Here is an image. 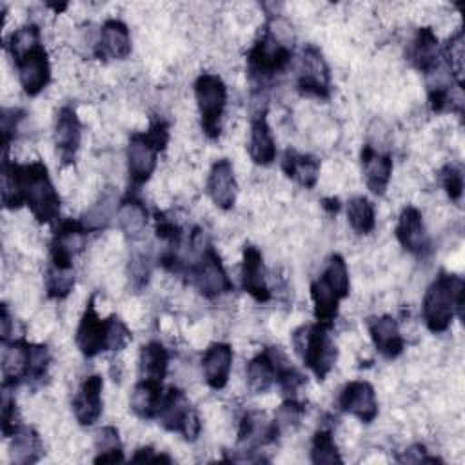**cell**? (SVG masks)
I'll return each instance as SVG.
<instances>
[{
	"mask_svg": "<svg viewBox=\"0 0 465 465\" xmlns=\"http://www.w3.org/2000/svg\"><path fill=\"white\" fill-rule=\"evenodd\" d=\"M360 162L369 191L376 196L385 194L392 174V158L389 154L374 151L372 145H363L360 153Z\"/></svg>",
	"mask_w": 465,
	"mask_h": 465,
	"instance_id": "25",
	"label": "cell"
},
{
	"mask_svg": "<svg viewBox=\"0 0 465 465\" xmlns=\"http://www.w3.org/2000/svg\"><path fill=\"white\" fill-rule=\"evenodd\" d=\"M398 461H401V463H405V461H407V463H423V461H425V463H440L441 460L436 458V456H429L425 445L416 443V445L409 447V449L405 450V454L398 458Z\"/></svg>",
	"mask_w": 465,
	"mask_h": 465,
	"instance_id": "45",
	"label": "cell"
},
{
	"mask_svg": "<svg viewBox=\"0 0 465 465\" xmlns=\"http://www.w3.org/2000/svg\"><path fill=\"white\" fill-rule=\"evenodd\" d=\"M89 231L82 225V222L64 220L51 240V263L62 267H73V256H76L87 238Z\"/></svg>",
	"mask_w": 465,
	"mask_h": 465,
	"instance_id": "14",
	"label": "cell"
},
{
	"mask_svg": "<svg viewBox=\"0 0 465 465\" xmlns=\"http://www.w3.org/2000/svg\"><path fill=\"white\" fill-rule=\"evenodd\" d=\"M74 287V269L49 263L45 272V291L49 298L62 300Z\"/></svg>",
	"mask_w": 465,
	"mask_h": 465,
	"instance_id": "38",
	"label": "cell"
},
{
	"mask_svg": "<svg viewBox=\"0 0 465 465\" xmlns=\"http://www.w3.org/2000/svg\"><path fill=\"white\" fill-rule=\"evenodd\" d=\"M247 151L256 165H271L276 158V143L271 127L265 118V111H260L251 120V133Z\"/></svg>",
	"mask_w": 465,
	"mask_h": 465,
	"instance_id": "26",
	"label": "cell"
},
{
	"mask_svg": "<svg viewBox=\"0 0 465 465\" xmlns=\"http://www.w3.org/2000/svg\"><path fill=\"white\" fill-rule=\"evenodd\" d=\"M311 461L316 465H334V463H343L340 450L334 443L332 432L320 429L312 436V445H311Z\"/></svg>",
	"mask_w": 465,
	"mask_h": 465,
	"instance_id": "39",
	"label": "cell"
},
{
	"mask_svg": "<svg viewBox=\"0 0 465 465\" xmlns=\"http://www.w3.org/2000/svg\"><path fill=\"white\" fill-rule=\"evenodd\" d=\"M107 340H109V318L98 316L94 307V296H91L74 334L76 347L85 358H94L96 354L107 351Z\"/></svg>",
	"mask_w": 465,
	"mask_h": 465,
	"instance_id": "12",
	"label": "cell"
},
{
	"mask_svg": "<svg viewBox=\"0 0 465 465\" xmlns=\"http://www.w3.org/2000/svg\"><path fill=\"white\" fill-rule=\"evenodd\" d=\"M463 278L443 271L429 285L423 296L421 312L423 322L430 332H445L456 314L463 318Z\"/></svg>",
	"mask_w": 465,
	"mask_h": 465,
	"instance_id": "1",
	"label": "cell"
},
{
	"mask_svg": "<svg viewBox=\"0 0 465 465\" xmlns=\"http://www.w3.org/2000/svg\"><path fill=\"white\" fill-rule=\"evenodd\" d=\"M207 194L216 207L223 211L232 209L236 202V178L231 160L220 158L213 163L207 178Z\"/></svg>",
	"mask_w": 465,
	"mask_h": 465,
	"instance_id": "21",
	"label": "cell"
},
{
	"mask_svg": "<svg viewBox=\"0 0 465 465\" xmlns=\"http://www.w3.org/2000/svg\"><path fill=\"white\" fill-rule=\"evenodd\" d=\"M367 329L376 351L383 358L394 360L403 352V338L398 322L392 316H371L367 318Z\"/></svg>",
	"mask_w": 465,
	"mask_h": 465,
	"instance_id": "23",
	"label": "cell"
},
{
	"mask_svg": "<svg viewBox=\"0 0 465 465\" xmlns=\"http://www.w3.org/2000/svg\"><path fill=\"white\" fill-rule=\"evenodd\" d=\"M272 423L267 420L265 412L251 411L245 412L238 427V447L236 452H256L258 447L276 441Z\"/></svg>",
	"mask_w": 465,
	"mask_h": 465,
	"instance_id": "18",
	"label": "cell"
},
{
	"mask_svg": "<svg viewBox=\"0 0 465 465\" xmlns=\"http://www.w3.org/2000/svg\"><path fill=\"white\" fill-rule=\"evenodd\" d=\"M2 376L5 387L15 389L18 383L29 381L31 343L24 338L2 343Z\"/></svg>",
	"mask_w": 465,
	"mask_h": 465,
	"instance_id": "19",
	"label": "cell"
},
{
	"mask_svg": "<svg viewBox=\"0 0 465 465\" xmlns=\"http://www.w3.org/2000/svg\"><path fill=\"white\" fill-rule=\"evenodd\" d=\"M18 189L24 205L29 207L40 223H51L60 214V196L49 178L44 162L16 163Z\"/></svg>",
	"mask_w": 465,
	"mask_h": 465,
	"instance_id": "2",
	"label": "cell"
},
{
	"mask_svg": "<svg viewBox=\"0 0 465 465\" xmlns=\"http://www.w3.org/2000/svg\"><path fill=\"white\" fill-rule=\"evenodd\" d=\"M194 96L200 111V124L209 138H218L227 104L225 82L213 73H202L194 82Z\"/></svg>",
	"mask_w": 465,
	"mask_h": 465,
	"instance_id": "7",
	"label": "cell"
},
{
	"mask_svg": "<svg viewBox=\"0 0 465 465\" xmlns=\"http://www.w3.org/2000/svg\"><path fill=\"white\" fill-rule=\"evenodd\" d=\"M118 198L113 187H107L100 198L85 211V214L82 216V225L89 231V232H96L105 229L113 218H116L118 213Z\"/></svg>",
	"mask_w": 465,
	"mask_h": 465,
	"instance_id": "31",
	"label": "cell"
},
{
	"mask_svg": "<svg viewBox=\"0 0 465 465\" xmlns=\"http://www.w3.org/2000/svg\"><path fill=\"white\" fill-rule=\"evenodd\" d=\"M44 454V445L38 432L31 427H20L11 436V460L20 465L36 463Z\"/></svg>",
	"mask_w": 465,
	"mask_h": 465,
	"instance_id": "33",
	"label": "cell"
},
{
	"mask_svg": "<svg viewBox=\"0 0 465 465\" xmlns=\"http://www.w3.org/2000/svg\"><path fill=\"white\" fill-rule=\"evenodd\" d=\"M291 361L287 360L285 352L280 347H265L262 352H258L252 360H249L245 367V378L247 387L254 394L267 392L278 380V374L287 367Z\"/></svg>",
	"mask_w": 465,
	"mask_h": 465,
	"instance_id": "11",
	"label": "cell"
},
{
	"mask_svg": "<svg viewBox=\"0 0 465 465\" xmlns=\"http://www.w3.org/2000/svg\"><path fill=\"white\" fill-rule=\"evenodd\" d=\"M163 396V387L162 381L156 380H145L142 378L129 398V405L131 411L143 420H154L160 409V401Z\"/></svg>",
	"mask_w": 465,
	"mask_h": 465,
	"instance_id": "29",
	"label": "cell"
},
{
	"mask_svg": "<svg viewBox=\"0 0 465 465\" xmlns=\"http://www.w3.org/2000/svg\"><path fill=\"white\" fill-rule=\"evenodd\" d=\"M94 449L96 458L94 463H118L124 461V450L122 441L116 427H102L94 432Z\"/></svg>",
	"mask_w": 465,
	"mask_h": 465,
	"instance_id": "35",
	"label": "cell"
},
{
	"mask_svg": "<svg viewBox=\"0 0 465 465\" xmlns=\"http://www.w3.org/2000/svg\"><path fill=\"white\" fill-rule=\"evenodd\" d=\"M156 420L165 430L178 432L187 441H194L200 434V418L193 409L189 398L178 387H169L160 401Z\"/></svg>",
	"mask_w": 465,
	"mask_h": 465,
	"instance_id": "8",
	"label": "cell"
},
{
	"mask_svg": "<svg viewBox=\"0 0 465 465\" xmlns=\"http://www.w3.org/2000/svg\"><path fill=\"white\" fill-rule=\"evenodd\" d=\"M409 58L412 65L421 71L425 76L434 73L440 64V51H438V36L430 27H420L412 40Z\"/></svg>",
	"mask_w": 465,
	"mask_h": 465,
	"instance_id": "27",
	"label": "cell"
},
{
	"mask_svg": "<svg viewBox=\"0 0 465 465\" xmlns=\"http://www.w3.org/2000/svg\"><path fill=\"white\" fill-rule=\"evenodd\" d=\"M147 209L145 205L134 198V196H125L120 205H118V213H116V222L120 231L131 238V240H138L142 238L145 227H147Z\"/></svg>",
	"mask_w": 465,
	"mask_h": 465,
	"instance_id": "30",
	"label": "cell"
},
{
	"mask_svg": "<svg viewBox=\"0 0 465 465\" xmlns=\"http://www.w3.org/2000/svg\"><path fill=\"white\" fill-rule=\"evenodd\" d=\"M231 367H232V349L229 343L214 341L205 349L202 356V371L211 389L220 391L227 385Z\"/></svg>",
	"mask_w": 465,
	"mask_h": 465,
	"instance_id": "24",
	"label": "cell"
},
{
	"mask_svg": "<svg viewBox=\"0 0 465 465\" xmlns=\"http://www.w3.org/2000/svg\"><path fill=\"white\" fill-rule=\"evenodd\" d=\"M441 54L445 58V64H447V69L450 71L452 80L461 89L463 85V31L461 29H458L447 40Z\"/></svg>",
	"mask_w": 465,
	"mask_h": 465,
	"instance_id": "40",
	"label": "cell"
},
{
	"mask_svg": "<svg viewBox=\"0 0 465 465\" xmlns=\"http://www.w3.org/2000/svg\"><path fill=\"white\" fill-rule=\"evenodd\" d=\"M11 58L15 62L22 89L29 96H36L38 93H42L51 80V65L44 44L38 42L29 49L13 54Z\"/></svg>",
	"mask_w": 465,
	"mask_h": 465,
	"instance_id": "10",
	"label": "cell"
},
{
	"mask_svg": "<svg viewBox=\"0 0 465 465\" xmlns=\"http://www.w3.org/2000/svg\"><path fill=\"white\" fill-rule=\"evenodd\" d=\"M303 412H305V407H303L300 401H296V400H285V401L278 407V411L274 412V418L271 420L276 438H280V436H282L283 432H287L289 429H294V427L300 423Z\"/></svg>",
	"mask_w": 465,
	"mask_h": 465,
	"instance_id": "41",
	"label": "cell"
},
{
	"mask_svg": "<svg viewBox=\"0 0 465 465\" xmlns=\"http://www.w3.org/2000/svg\"><path fill=\"white\" fill-rule=\"evenodd\" d=\"M289 44L291 38H285L280 29H272L271 20H267L247 53V69L251 78L267 80L282 73L292 56Z\"/></svg>",
	"mask_w": 465,
	"mask_h": 465,
	"instance_id": "4",
	"label": "cell"
},
{
	"mask_svg": "<svg viewBox=\"0 0 465 465\" xmlns=\"http://www.w3.org/2000/svg\"><path fill=\"white\" fill-rule=\"evenodd\" d=\"M338 405L343 412L352 414L363 423H372L378 416V401H376L374 387L363 380L349 381L340 392Z\"/></svg>",
	"mask_w": 465,
	"mask_h": 465,
	"instance_id": "13",
	"label": "cell"
},
{
	"mask_svg": "<svg viewBox=\"0 0 465 465\" xmlns=\"http://www.w3.org/2000/svg\"><path fill=\"white\" fill-rule=\"evenodd\" d=\"M191 285L196 287V291L213 300L222 294H227L234 289L227 271L223 269V263L216 251L211 245H205L193 262L185 267L183 272Z\"/></svg>",
	"mask_w": 465,
	"mask_h": 465,
	"instance_id": "6",
	"label": "cell"
},
{
	"mask_svg": "<svg viewBox=\"0 0 465 465\" xmlns=\"http://www.w3.org/2000/svg\"><path fill=\"white\" fill-rule=\"evenodd\" d=\"M347 220L354 232L369 234L376 227L374 205L365 196H354L347 202Z\"/></svg>",
	"mask_w": 465,
	"mask_h": 465,
	"instance_id": "36",
	"label": "cell"
},
{
	"mask_svg": "<svg viewBox=\"0 0 465 465\" xmlns=\"http://www.w3.org/2000/svg\"><path fill=\"white\" fill-rule=\"evenodd\" d=\"M24 118V111L20 109H4L2 111V143H4V154H7L9 143L18 129V122Z\"/></svg>",
	"mask_w": 465,
	"mask_h": 465,
	"instance_id": "44",
	"label": "cell"
},
{
	"mask_svg": "<svg viewBox=\"0 0 465 465\" xmlns=\"http://www.w3.org/2000/svg\"><path fill=\"white\" fill-rule=\"evenodd\" d=\"M394 234L400 245L412 254H425L430 249V240L421 213L412 205L403 207V211L400 213Z\"/></svg>",
	"mask_w": 465,
	"mask_h": 465,
	"instance_id": "17",
	"label": "cell"
},
{
	"mask_svg": "<svg viewBox=\"0 0 465 465\" xmlns=\"http://www.w3.org/2000/svg\"><path fill=\"white\" fill-rule=\"evenodd\" d=\"M0 322H2V343H5L11 338V325H13V318L7 311V305H2V320Z\"/></svg>",
	"mask_w": 465,
	"mask_h": 465,
	"instance_id": "47",
	"label": "cell"
},
{
	"mask_svg": "<svg viewBox=\"0 0 465 465\" xmlns=\"http://www.w3.org/2000/svg\"><path fill=\"white\" fill-rule=\"evenodd\" d=\"M140 376L145 380L162 381L169 367V351L162 341H147L140 349Z\"/></svg>",
	"mask_w": 465,
	"mask_h": 465,
	"instance_id": "32",
	"label": "cell"
},
{
	"mask_svg": "<svg viewBox=\"0 0 465 465\" xmlns=\"http://www.w3.org/2000/svg\"><path fill=\"white\" fill-rule=\"evenodd\" d=\"M242 289L260 303H265L271 300V291L265 282L262 251L251 243H245V247H243Z\"/></svg>",
	"mask_w": 465,
	"mask_h": 465,
	"instance_id": "22",
	"label": "cell"
},
{
	"mask_svg": "<svg viewBox=\"0 0 465 465\" xmlns=\"http://www.w3.org/2000/svg\"><path fill=\"white\" fill-rule=\"evenodd\" d=\"M98 60H125L131 54V35L122 20L111 18L100 27L93 49Z\"/></svg>",
	"mask_w": 465,
	"mask_h": 465,
	"instance_id": "15",
	"label": "cell"
},
{
	"mask_svg": "<svg viewBox=\"0 0 465 465\" xmlns=\"http://www.w3.org/2000/svg\"><path fill=\"white\" fill-rule=\"evenodd\" d=\"M82 140V124L71 105H64L54 120V147L64 163H73Z\"/></svg>",
	"mask_w": 465,
	"mask_h": 465,
	"instance_id": "16",
	"label": "cell"
},
{
	"mask_svg": "<svg viewBox=\"0 0 465 465\" xmlns=\"http://www.w3.org/2000/svg\"><path fill=\"white\" fill-rule=\"evenodd\" d=\"M298 91L305 96L327 100L331 96V71L316 45H305L298 64Z\"/></svg>",
	"mask_w": 465,
	"mask_h": 465,
	"instance_id": "9",
	"label": "cell"
},
{
	"mask_svg": "<svg viewBox=\"0 0 465 465\" xmlns=\"http://www.w3.org/2000/svg\"><path fill=\"white\" fill-rule=\"evenodd\" d=\"M320 278L343 300L349 296L351 291V280H349V269L345 260L340 254H332L320 274Z\"/></svg>",
	"mask_w": 465,
	"mask_h": 465,
	"instance_id": "37",
	"label": "cell"
},
{
	"mask_svg": "<svg viewBox=\"0 0 465 465\" xmlns=\"http://www.w3.org/2000/svg\"><path fill=\"white\" fill-rule=\"evenodd\" d=\"M169 142V125L163 120H156L143 133H134L127 145V173L134 185L145 183L156 169L158 153L165 149Z\"/></svg>",
	"mask_w": 465,
	"mask_h": 465,
	"instance_id": "5",
	"label": "cell"
},
{
	"mask_svg": "<svg viewBox=\"0 0 465 465\" xmlns=\"http://www.w3.org/2000/svg\"><path fill=\"white\" fill-rule=\"evenodd\" d=\"M102 389V376L91 374L82 381L76 396L73 398V412L82 427H91L100 418L104 409Z\"/></svg>",
	"mask_w": 465,
	"mask_h": 465,
	"instance_id": "20",
	"label": "cell"
},
{
	"mask_svg": "<svg viewBox=\"0 0 465 465\" xmlns=\"http://www.w3.org/2000/svg\"><path fill=\"white\" fill-rule=\"evenodd\" d=\"M441 185L452 202H460L463 194V173L458 165L447 163L441 169Z\"/></svg>",
	"mask_w": 465,
	"mask_h": 465,
	"instance_id": "43",
	"label": "cell"
},
{
	"mask_svg": "<svg viewBox=\"0 0 465 465\" xmlns=\"http://www.w3.org/2000/svg\"><path fill=\"white\" fill-rule=\"evenodd\" d=\"M292 345L303 365L322 381L338 360V347L331 336V325H302L292 332Z\"/></svg>",
	"mask_w": 465,
	"mask_h": 465,
	"instance_id": "3",
	"label": "cell"
},
{
	"mask_svg": "<svg viewBox=\"0 0 465 465\" xmlns=\"http://www.w3.org/2000/svg\"><path fill=\"white\" fill-rule=\"evenodd\" d=\"M311 296L314 302L316 322L332 327V323L338 316V307H340L341 298L322 278H318L311 283Z\"/></svg>",
	"mask_w": 465,
	"mask_h": 465,
	"instance_id": "34",
	"label": "cell"
},
{
	"mask_svg": "<svg viewBox=\"0 0 465 465\" xmlns=\"http://www.w3.org/2000/svg\"><path fill=\"white\" fill-rule=\"evenodd\" d=\"M11 387L2 385V432L5 438H11L22 425H20V418H18V411H16V401L15 396L11 394Z\"/></svg>",
	"mask_w": 465,
	"mask_h": 465,
	"instance_id": "42",
	"label": "cell"
},
{
	"mask_svg": "<svg viewBox=\"0 0 465 465\" xmlns=\"http://www.w3.org/2000/svg\"><path fill=\"white\" fill-rule=\"evenodd\" d=\"M282 171L305 189H312L320 174V160L312 154H303L294 149H287L282 160Z\"/></svg>",
	"mask_w": 465,
	"mask_h": 465,
	"instance_id": "28",
	"label": "cell"
},
{
	"mask_svg": "<svg viewBox=\"0 0 465 465\" xmlns=\"http://www.w3.org/2000/svg\"><path fill=\"white\" fill-rule=\"evenodd\" d=\"M131 461H140V463H160V461H165V463H171V458L167 454H156L153 447H142L134 452V456L131 458Z\"/></svg>",
	"mask_w": 465,
	"mask_h": 465,
	"instance_id": "46",
	"label": "cell"
}]
</instances>
